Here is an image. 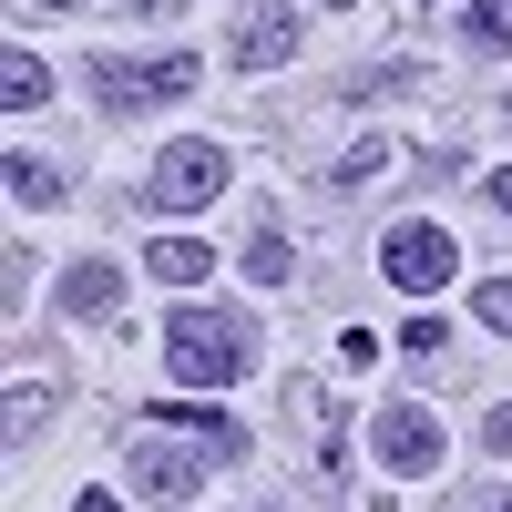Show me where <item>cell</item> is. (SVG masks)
Instances as JSON below:
<instances>
[{"label": "cell", "instance_id": "cell-13", "mask_svg": "<svg viewBox=\"0 0 512 512\" xmlns=\"http://www.w3.org/2000/svg\"><path fill=\"white\" fill-rule=\"evenodd\" d=\"M287 267H297V246H287L277 226H256V236H246V277H256V287H287Z\"/></svg>", "mask_w": 512, "mask_h": 512}, {"label": "cell", "instance_id": "cell-5", "mask_svg": "<svg viewBox=\"0 0 512 512\" xmlns=\"http://www.w3.org/2000/svg\"><path fill=\"white\" fill-rule=\"evenodd\" d=\"M451 267H461V246H451V226H431V216H410V226H390V236H379V277H390L400 297L451 287Z\"/></svg>", "mask_w": 512, "mask_h": 512}, {"label": "cell", "instance_id": "cell-2", "mask_svg": "<svg viewBox=\"0 0 512 512\" xmlns=\"http://www.w3.org/2000/svg\"><path fill=\"white\" fill-rule=\"evenodd\" d=\"M226 175H236V154H226V144H205V134H185V144H164V154L144 164L134 205H144V216H195V205H216V195H226Z\"/></svg>", "mask_w": 512, "mask_h": 512}, {"label": "cell", "instance_id": "cell-10", "mask_svg": "<svg viewBox=\"0 0 512 512\" xmlns=\"http://www.w3.org/2000/svg\"><path fill=\"white\" fill-rule=\"evenodd\" d=\"M144 420H164V431H195V441H216V451H226V461H236V451H246V431H236V420H216V410H185V400H154V410H144Z\"/></svg>", "mask_w": 512, "mask_h": 512}, {"label": "cell", "instance_id": "cell-1", "mask_svg": "<svg viewBox=\"0 0 512 512\" xmlns=\"http://www.w3.org/2000/svg\"><path fill=\"white\" fill-rule=\"evenodd\" d=\"M164 369H175L185 390H236V379L256 369V318L185 297V308L164 318Z\"/></svg>", "mask_w": 512, "mask_h": 512}, {"label": "cell", "instance_id": "cell-4", "mask_svg": "<svg viewBox=\"0 0 512 512\" xmlns=\"http://www.w3.org/2000/svg\"><path fill=\"white\" fill-rule=\"evenodd\" d=\"M93 82H103V113H154V103L195 93V82H205V62H195V52H154V62L103 52V62H93Z\"/></svg>", "mask_w": 512, "mask_h": 512}, {"label": "cell", "instance_id": "cell-11", "mask_svg": "<svg viewBox=\"0 0 512 512\" xmlns=\"http://www.w3.org/2000/svg\"><path fill=\"white\" fill-rule=\"evenodd\" d=\"M0 185H11V205H62V175L41 154H0Z\"/></svg>", "mask_w": 512, "mask_h": 512}, {"label": "cell", "instance_id": "cell-9", "mask_svg": "<svg viewBox=\"0 0 512 512\" xmlns=\"http://www.w3.org/2000/svg\"><path fill=\"white\" fill-rule=\"evenodd\" d=\"M144 267H154L164 287H205V277H216V246H205V236H154Z\"/></svg>", "mask_w": 512, "mask_h": 512}, {"label": "cell", "instance_id": "cell-12", "mask_svg": "<svg viewBox=\"0 0 512 512\" xmlns=\"http://www.w3.org/2000/svg\"><path fill=\"white\" fill-rule=\"evenodd\" d=\"M390 164H400V144H379V134H369V144H349V154L328 164V185H379Z\"/></svg>", "mask_w": 512, "mask_h": 512}, {"label": "cell", "instance_id": "cell-19", "mask_svg": "<svg viewBox=\"0 0 512 512\" xmlns=\"http://www.w3.org/2000/svg\"><path fill=\"white\" fill-rule=\"evenodd\" d=\"M123 11H144V21H175V11H185V0H123Z\"/></svg>", "mask_w": 512, "mask_h": 512}, {"label": "cell", "instance_id": "cell-7", "mask_svg": "<svg viewBox=\"0 0 512 512\" xmlns=\"http://www.w3.org/2000/svg\"><path fill=\"white\" fill-rule=\"evenodd\" d=\"M297 52V11H287V0H256V11L236 21V72H277Z\"/></svg>", "mask_w": 512, "mask_h": 512}, {"label": "cell", "instance_id": "cell-21", "mask_svg": "<svg viewBox=\"0 0 512 512\" xmlns=\"http://www.w3.org/2000/svg\"><path fill=\"white\" fill-rule=\"evenodd\" d=\"M492 205H502V216H512V164H502V175H492Z\"/></svg>", "mask_w": 512, "mask_h": 512}, {"label": "cell", "instance_id": "cell-18", "mask_svg": "<svg viewBox=\"0 0 512 512\" xmlns=\"http://www.w3.org/2000/svg\"><path fill=\"white\" fill-rule=\"evenodd\" d=\"M482 451H502V461H512V400H502V410L482 420Z\"/></svg>", "mask_w": 512, "mask_h": 512}, {"label": "cell", "instance_id": "cell-17", "mask_svg": "<svg viewBox=\"0 0 512 512\" xmlns=\"http://www.w3.org/2000/svg\"><path fill=\"white\" fill-rule=\"evenodd\" d=\"M41 410H52V390H31V379H21V390H11V420H0V431H11V451L41 431Z\"/></svg>", "mask_w": 512, "mask_h": 512}, {"label": "cell", "instance_id": "cell-15", "mask_svg": "<svg viewBox=\"0 0 512 512\" xmlns=\"http://www.w3.org/2000/svg\"><path fill=\"white\" fill-rule=\"evenodd\" d=\"M472 328L512 338V277H482V287H472Z\"/></svg>", "mask_w": 512, "mask_h": 512}, {"label": "cell", "instance_id": "cell-6", "mask_svg": "<svg viewBox=\"0 0 512 512\" xmlns=\"http://www.w3.org/2000/svg\"><path fill=\"white\" fill-rule=\"evenodd\" d=\"M369 451H379V472L420 482V472H441V420L420 410V400H390V410L369 420Z\"/></svg>", "mask_w": 512, "mask_h": 512}, {"label": "cell", "instance_id": "cell-16", "mask_svg": "<svg viewBox=\"0 0 512 512\" xmlns=\"http://www.w3.org/2000/svg\"><path fill=\"white\" fill-rule=\"evenodd\" d=\"M472 52H512V0H472Z\"/></svg>", "mask_w": 512, "mask_h": 512}, {"label": "cell", "instance_id": "cell-14", "mask_svg": "<svg viewBox=\"0 0 512 512\" xmlns=\"http://www.w3.org/2000/svg\"><path fill=\"white\" fill-rule=\"evenodd\" d=\"M41 93H52V72H41L31 52H11V62H0V103H11V113H31Z\"/></svg>", "mask_w": 512, "mask_h": 512}, {"label": "cell", "instance_id": "cell-3", "mask_svg": "<svg viewBox=\"0 0 512 512\" xmlns=\"http://www.w3.org/2000/svg\"><path fill=\"white\" fill-rule=\"evenodd\" d=\"M205 461H226L216 441H164V420H134V441H123V482H134L144 502H164V512H175V502H195L205 492Z\"/></svg>", "mask_w": 512, "mask_h": 512}, {"label": "cell", "instance_id": "cell-20", "mask_svg": "<svg viewBox=\"0 0 512 512\" xmlns=\"http://www.w3.org/2000/svg\"><path fill=\"white\" fill-rule=\"evenodd\" d=\"M72 512H123V502H113V492H82V502H72Z\"/></svg>", "mask_w": 512, "mask_h": 512}, {"label": "cell", "instance_id": "cell-8", "mask_svg": "<svg viewBox=\"0 0 512 512\" xmlns=\"http://www.w3.org/2000/svg\"><path fill=\"white\" fill-rule=\"evenodd\" d=\"M52 308H62V318H113V308H123V267H113V256H82V267L52 287Z\"/></svg>", "mask_w": 512, "mask_h": 512}]
</instances>
